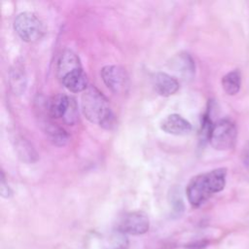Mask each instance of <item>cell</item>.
Masks as SVG:
<instances>
[{
  "mask_svg": "<svg viewBox=\"0 0 249 249\" xmlns=\"http://www.w3.org/2000/svg\"><path fill=\"white\" fill-rule=\"evenodd\" d=\"M226 176V168H216L193 177L186 189L189 202L195 207L200 206L212 194L219 193L225 188Z\"/></svg>",
  "mask_w": 249,
  "mask_h": 249,
  "instance_id": "cell-1",
  "label": "cell"
},
{
  "mask_svg": "<svg viewBox=\"0 0 249 249\" xmlns=\"http://www.w3.org/2000/svg\"><path fill=\"white\" fill-rule=\"evenodd\" d=\"M82 111L84 116L103 128L111 129L115 125V116L108 99L95 87L89 86L82 94Z\"/></svg>",
  "mask_w": 249,
  "mask_h": 249,
  "instance_id": "cell-2",
  "label": "cell"
},
{
  "mask_svg": "<svg viewBox=\"0 0 249 249\" xmlns=\"http://www.w3.org/2000/svg\"><path fill=\"white\" fill-rule=\"evenodd\" d=\"M236 139L237 129L235 124L231 120L222 119L213 124L208 141L215 150L227 151L235 146Z\"/></svg>",
  "mask_w": 249,
  "mask_h": 249,
  "instance_id": "cell-3",
  "label": "cell"
},
{
  "mask_svg": "<svg viewBox=\"0 0 249 249\" xmlns=\"http://www.w3.org/2000/svg\"><path fill=\"white\" fill-rule=\"evenodd\" d=\"M14 28L18 37L27 43L38 41L44 34L42 21L31 12L19 13L15 18Z\"/></svg>",
  "mask_w": 249,
  "mask_h": 249,
  "instance_id": "cell-4",
  "label": "cell"
},
{
  "mask_svg": "<svg viewBox=\"0 0 249 249\" xmlns=\"http://www.w3.org/2000/svg\"><path fill=\"white\" fill-rule=\"evenodd\" d=\"M101 79L105 86L114 93H124L129 86L126 71L119 65H106L100 71Z\"/></svg>",
  "mask_w": 249,
  "mask_h": 249,
  "instance_id": "cell-5",
  "label": "cell"
},
{
  "mask_svg": "<svg viewBox=\"0 0 249 249\" xmlns=\"http://www.w3.org/2000/svg\"><path fill=\"white\" fill-rule=\"evenodd\" d=\"M149 218L141 211L127 212L122 215L117 222L119 231L133 235H140L149 230Z\"/></svg>",
  "mask_w": 249,
  "mask_h": 249,
  "instance_id": "cell-6",
  "label": "cell"
},
{
  "mask_svg": "<svg viewBox=\"0 0 249 249\" xmlns=\"http://www.w3.org/2000/svg\"><path fill=\"white\" fill-rule=\"evenodd\" d=\"M152 84L156 92L164 97L175 94L179 89L178 80L164 72L155 73L152 78Z\"/></svg>",
  "mask_w": 249,
  "mask_h": 249,
  "instance_id": "cell-7",
  "label": "cell"
},
{
  "mask_svg": "<svg viewBox=\"0 0 249 249\" xmlns=\"http://www.w3.org/2000/svg\"><path fill=\"white\" fill-rule=\"evenodd\" d=\"M160 128L168 134L179 136L189 134L192 130V124L182 116L170 114L161 121Z\"/></svg>",
  "mask_w": 249,
  "mask_h": 249,
  "instance_id": "cell-8",
  "label": "cell"
},
{
  "mask_svg": "<svg viewBox=\"0 0 249 249\" xmlns=\"http://www.w3.org/2000/svg\"><path fill=\"white\" fill-rule=\"evenodd\" d=\"M61 84L71 92L85 91L88 89V76L83 67L76 69L60 79Z\"/></svg>",
  "mask_w": 249,
  "mask_h": 249,
  "instance_id": "cell-9",
  "label": "cell"
},
{
  "mask_svg": "<svg viewBox=\"0 0 249 249\" xmlns=\"http://www.w3.org/2000/svg\"><path fill=\"white\" fill-rule=\"evenodd\" d=\"M170 67L184 79H192L196 71L195 61L187 53H177L171 59Z\"/></svg>",
  "mask_w": 249,
  "mask_h": 249,
  "instance_id": "cell-10",
  "label": "cell"
},
{
  "mask_svg": "<svg viewBox=\"0 0 249 249\" xmlns=\"http://www.w3.org/2000/svg\"><path fill=\"white\" fill-rule=\"evenodd\" d=\"M79 68H82L79 56L74 52L66 50L59 56L56 66V74L58 79L60 80L66 74Z\"/></svg>",
  "mask_w": 249,
  "mask_h": 249,
  "instance_id": "cell-11",
  "label": "cell"
},
{
  "mask_svg": "<svg viewBox=\"0 0 249 249\" xmlns=\"http://www.w3.org/2000/svg\"><path fill=\"white\" fill-rule=\"evenodd\" d=\"M72 97L66 94H56L52 97V99L47 104V109L49 115L54 119H62L65 117L69 105L71 103Z\"/></svg>",
  "mask_w": 249,
  "mask_h": 249,
  "instance_id": "cell-12",
  "label": "cell"
},
{
  "mask_svg": "<svg viewBox=\"0 0 249 249\" xmlns=\"http://www.w3.org/2000/svg\"><path fill=\"white\" fill-rule=\"evenodd\" d=\"M241 86V75L238 70H232L222 78V88L229 95L236 94Z\"/></svg>",
  "mask_w": 249,
  "mask_h": 249,
  "instance_id": "cell-13",
  "label": "cell"
},
{
  "mask_svg": "<svg viewBox=\"0 0 249 249\" xmlns=\"http://www.w3.org/2000/svg\"><path fill=\"white\" fill-rule=\"evenodd\" d=\"M10 85L16 94H21L26 88V77L21 66L16 65L10 72Z\"/></svg>",
  "mask_w": 249,
  "mask_h": 249,
  "instance_id": "cell-14",
  "label": "cell"
},
{
  "mask_svg": "<svg viewBox=\"0 0 249 249\" xmlns=\"http://www.w3.org/2000/svg\"><path fill=\"white\" fill-rule=\"evenodd\" d=\"M46 133L50 141L55 146H64L69 140L66 130L53 124H48L46 125Z\"/></svg>",
  "mask_w": 249,
  "mask_h": 249,
  "instance_id": "cell-15",
  "label": "cell"
},
{
  "mask_svg": "<svg viewBox=\"0 0 249 249\" xmlns=\"http://www.w3.org/2000/svg\"><path fill=\"white\" fill-rule=\"evenodd\" d=\"M18 155L22 159V160H25L28 162H32L36 160L35 159L37 155L29 143L23 141L18 145Z\"/></svg>",
  "mask_w": 249,
  "mask_h": 249,
  "instance_id": "cell-16",
  "label": "cell"
},
{
  "mask_svg": "<svg viewBox=\"0 0 249 249\" xmlns=\"http://www.w3.org/2000/svg\"><path fill=\"white\" fill-rule=\"evenodd\" d=\"M0 192H1V196L4 198H10L13 195V191L11 190V188L9 187V185L6 183L5 181V176L4 173H1V184H0Z\"/></svg>",
  "mask_w": 249,
  "mask_h": 249,
  "instance_id": "cell-17",
  "label": "cell"
},
{
  "mask_svg": "<svg viewBox=\"0 0 249 249\" xmlns=\"http://www.w3.org/2000/svg\"><path fill=\"white\" fill-rule=\"evenodd\" d=\"M241 160L244 165L249 167V141L246 143V145L243 147L241 152Z\"/></svg>",
  "mask_w": 249,
  "mask_h": 249,
  "instance_id": "cell-18",
  "label": "cell"
}]
</instances>
